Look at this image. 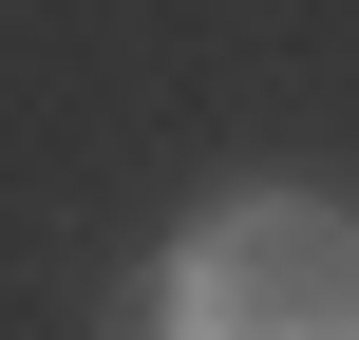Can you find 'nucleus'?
<instances>
[{"instance_id": "obj_1", "label": "nucleus", "mask_w": 359, "mask_h": 340, "mask_svg": "<svg viewBox=\"0 0 359 340\" xmlns=\"http://www.w3.org/2000/svg\"><path fill=\"white\" fill-rule=\"evenodd\" d=\"M151 340H359V208L322 189H246L170 246Z\"/></svg>"}]
</instances>
